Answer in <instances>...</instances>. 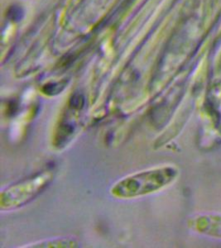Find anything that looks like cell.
<instances>
[{"mask_svg": "<svg viewBox=\"0 0 221 248\" xmlns=\"http://www.w3.org/2000/svg\"><path fill=\"white\" fill-rule=\"evenodd\" d=\"M178 175L174 166H162L136 172L114 184L110 192L113 197L129 200L151 195L170 186Z\"/></svg>", "mask_w": 221, "mask_h": 248, "instance_id": "1", "label": "cell"}, {"mask_svg": "<svg viewBox=\"0 0 221 248\" xmlns=\"http://www.w3.org/2000/svg\"><path fill=\"white\" fill-rule=\"evenodd\" d=\"M54 180V171L43 170L9 185L1 191L0 209L10 211L19 209L34 201Z\"/></svg>", "mask_w": 221, "mask_h": 248, "instance_id": "2", "label": "cell"}, {"mask_svg": "<svg viewBox=\"0 0 221 248\" xmlns=\"http://www.w3.org/2000/svg\"><path fill=\"white\" fill-rule=\"evenodd\" d=\"M190 226L199 233L221 238V214L208 213L197 215L190 220Z\"/></svg>", "mask_w": 221, "mask_h": 248, "instance_id": "3", "label": "cell"}, {"mask_svg": "<svg viewBox=\"0 0 221 248\" xmlns=\"http://www.w3.org/2000/svg\"><path fill=\"white\" fill-rule=\"evenodd\" d=\"M71 119L66 114L60 119L54 136V145L57 148L65 147L73 139L77 132V124Z\"/></svg>", "mask_w": 221, "mask_h": 248, "instance_id": "4", "label": "cell"}, {"mask_svg": "<svg viewBox=\"0 0 221 248\" xmlns=\"http://www.w3.org/2000/svg\"><path fill=\"white\" fill-rule=\"evenodd\" d=\"M79 247V243L74 237H64L48 238V239L41 241L38 243H32L31 246H27V248H77Z\"/></svg>", "mask_w": 221, "mask_h": 248, "instance_id": "5", "label": "cell"}, {"mask_svg": "<svg viewBox=\"0 0 221 248\" xmlns=\"http://www.w3.org/2000/svg\"><path fill=\"white\" fill-rule=\"evenodd\" d=\"M66 86V81L55 82L49 83L44 85L43 88V92L46 95L54 96L63 92Z\"/></svg>", "mask_w": 221, "mask_h": 248, "instance_id": "6", "label": "cell"}, {"mask_svg": "<svg viewBox=\"0 0 221 248\" xmlns=\"http://www.w3.org/2000/svg\"><path fill=\"white\" fill-rule=\"evenodd\" d=\"M85 98L79 93H75L69 100L68 108L75 111H80L85 106Z\"/></svg>", "mask_w": 221, "mask_h": 248, "instance_id": "7", "label": "cell"}, {"mask_svg": "<svg viewBox=\"0 0 221 248\" xmlns=\"http://www.w3.org/2000/svg\"><path fill=\"white\" fill-rule=\"evenodd\" d=\"M20 15H21V13H20V10L18 9H14L13 8L11 11L9 12V15L11 16L12 19H19V18H21Z\"/></svg>", "mask_w": 221, "mask_h": 248, "instance_id": "8", "label": "cell"}]
</instances>
